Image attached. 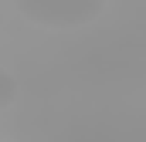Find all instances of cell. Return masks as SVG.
<instances>
[{
    "mask_svg": "<svg viewBox=\"0 0 146 142\" xmlns=\"http://www.w3.org/2000/svg\"><path fill=\"white\" fill-rule=\"evenodd\" d=\"M14 7L21 17H27L37 27L68 31L99 20L106 10V0H14Z\"/></svg>",
    "mask_w": 146,
    "mask_h": 142,
    "instance_id": "cell-1",
    "label": "cell"
},
{
    "mask_svg": "<svg viewBox=\"0 0 146 142\" xmlns=\"http://www.w3.org/2000/svg\"><path fill=\"white\" fill-rule=\"evenodd\" d=\"M14 102H17V81H14V74H10V71L0 68V112H3V108H10Z\"/></svg>",
    "mask_w": 146,
    "mask_h": 142,
    "instance_id": "cell-2",
    "label": "cell"
},
{
    "mask_svg": "<svg viewBox=\"0 0 146 142\" xmlns=\"http://www.w3.org/2000/svg\"><path fill=\"white\" fill-rule=\"evenodd\" d=\"M0 27H3V10H0Z\"/></svg>",
    "mask_w": 146,
    "mask_h": 142,
    "instance_id": "cell-3",
    "label": "cell"
}]
</instances>
